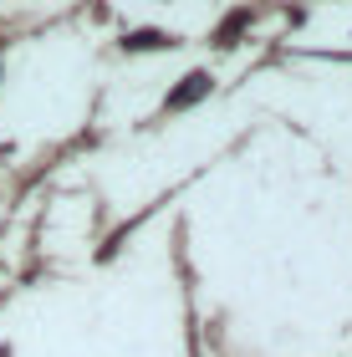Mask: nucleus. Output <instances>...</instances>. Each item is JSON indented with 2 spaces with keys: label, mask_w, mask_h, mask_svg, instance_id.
Listing matches in <instances>:
<instances>
[{
  "label": "nucleus",
  "mask_w": 352,
  "mask_h": 357,
  "mask_svg": "<svg viewBox=\"0 0 352 357\" xmlns=\"http://www.w3.org/2000/svg\"><path fill=\"white\" fill-rule=\"evenodd\" d=\"M204 87H210V77H199V72H194V77H189V82H184L179 92L169 97V107H184V102H194V97H199Z\"/></svg>",
  "instance_id": "1"
}]
</instances>
